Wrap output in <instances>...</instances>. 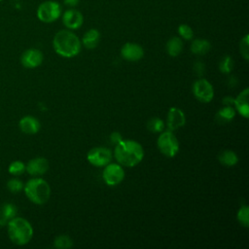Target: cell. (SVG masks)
<instances>
[{
	"label": "cell",
	"mask_w": 249,
	"mask_h": 249,
	"mask_svg": "<svg viewBox=\"0 0 249 249\" xmlns=\"http://www.w3.org/2000/svg\"><path fill=\"white\" fill-rule=\"evenodd\" d=\"M102 179L108 186H117L124 179V170L120 163H108L102 171Z\"/></svg>",
	"instance_id": "52a82bcc"
},
{
	"label": "cell",
	"mask_w": 249,
	"mask_h": 249,
	"mask_svg": "<svg viewBox=\"0 0 249 249\" xmlns=\"http://www.w3.org/2000/svg\"><path fill=\"white\" fill-rule=\"evenodd\" d=\"M114 157L121 165L133 167L142 161L144 150L139 142L131 139H123L115 145Z\"/></svg>",
	"instance_id": "6da1fadb"
},
{
	"label": "cell",
	"mask_w": 249,
	"mask_h": 249,
	"mask_svg": "<svg viewBox=\"0 0 249 249\" xmlns=\"http://www.w3.org/2000/svg\"><path fill=\"white\" fill-rule=\"evenodd\" d=\"M249 89H244L233 100L234 109L245 119L249 117Z\"/></svg>",
	"instance_id": "9a60e30c"
},
{
	"label": "cell",
	"mask_w": 249,
	"mask_h": 249,
	"mask_svg": "<svg viewBox=\"0 0 249 249\" xmlns=\"http://www.w3.org/2000/svg\"><path fill=\"white\" fill-rule=\"evenodd\" d=\"M8 235L16 245L27 244L33 236V228L24 218L14 217L8 223Z\"/></svg>",
	"instance_id": "3957f363"
},
{
	"label": "cell",
	"mask_w": 249,
	"mask_h": 249,
	"mask_svg": "<svg viewBox=\"0 0 249 249\" xmlns=\"http://www.w3.org/2000/svg\"><path fill=\"white\" fill-rule=\"evenodd\" d=\"M84 21L83 15L75 9H70L64 12L62 16V22L68 29H78L82 26Z\"/></svg>",
	"instance_id": "5bb4252c"
},
{
	"label": "cell",
	"mask_w": 249,
	"mask_h": 249,
	"mask_svg": "<svg viewBox=\"0 0 249 249\" xmlns=\"http://www.w3.org/2000/svg\"><path fill=\"white\" fill-rule=\"evenodd\" d=\"M8 171L10 174L15 176L20 175L25 171V164L20 160L12 161L8 167Z\"/></svg>",
	"instance_id": "484cf974"
},
{
	"label": "cell",
	"mask_w": 249,
	"mask_h": 249,
	"mask_svg": "<svg viewBox=\"0 0 249 249\" xmlns=\"http://www.w3.org/2000/svg\"><path fill=\"white\" fill-rule=\"evenodd\" d=\"M211 49V44L206 39H195L191 44V52L194 54L203 55L207 53Z\"/></svg>",
	"instance_id": "ac0fdd59"
},
{
	"label": "cell",
	"mask_w": 249,
	"mask_h": 249,
	"mask_svg": "<svg viewBox=\"0 0 249 249\" xmlns=\"http://www.w3.org/2000/svg\"><path fill=\"white\" fill-rule=\"evenodd\" d=\"M110 140L114 145H116V144H118L119 142H121L123 140V136L119 131H113L110 134Z\"/></svg>",
	"instance_id": "4dcf8cb0"
},
{
	"label": "cell",
	"mask_w": 249,
	"mask_h": 249,
	"mask_svg": "<svg viewBox=\"0 0 249 249\" xmlns=\"http://www.w3.org/2000/svg\"><path fill=\"white\" fill-rule=\"evenodd\" d=\"M9 221L7 220V218L4 216V214L0 211V227L4 226L5 224H7Z\"/></svg>",
	"instance_id": "e575fe53"
},
{
	"label": "cell",
	"mask_w": 249,
	"mask_h": 249,
	"mask_svg": "<svg viewBox=\"0 0 249 249\" xmlns=\"http://www.w3.org/2000/svg\"><path fill=\"white\" fill-rule=\"evenodd\" d=\"M193 93L198 101L208 103L212 101L214 97V89L209 81L204 78H200L194 83Z\"/></svg>",
	"instance_id": "ba28073f"
},
{
	"label": "cell",
	"mask_w": 249,
	"mask_h": 249,
	"mask_svg": "<svg viewBox=\"0 0 249 249\" xmlns=\"http://www.w3.org/2000/svg\"><path fill=\"white\" fill-rule=\"evenodd\" d=\"M100 40V33L97 29H89L83 36L82 44L89 50H92L97 47Z\"/></svg>",
	"instance_id": "e0dca14e"
},
{
	"label": "cell",
	"mask_w": 249,
	"mask_h": 249,
	"mask_svg": "<svg viewBox=\"0 0 249 249\" xmlns=\"http://www.w3.org/2000/svg\"><path fill=\"white\" fill-rule=\"evenodd\" d=\"M234 116H235V109L231 105H225L217 113V117L223 120L224 122L231 121L234 118Z\"/></svg>",
	"instance_id": "7402d4cb"
},
{
	"label": "cell",
	"mask_w": 249,
	"mask_h": 249,
	"mask_svg": "<svg viewBox=\"0 0 249 249\" xmlns=\"http://www.w3.org/2000/svg\"><path fill=\"white\" fill-rule=\"evenodd\" d=\"M194 69H195V71L196 72V74L202 75L203 72H204V64H203L201 61H197V62L195 63Z\"/></svg>",
	"instance_id": "1f68e13d"
},
{
	"label": "cell",
	"mask_w": 249,
	"mask_h": 249,
	"mask_svg": "<svg viewBox=\"0 0 249 249\" xmlns=\"http://www.w3.org/2000/svg\"><path fill=\"white\" fill-rule=\"evenodd\" d=\"M20 130L25 134H36L41 127L40 122L33 116H24L18 123Z\"/></svg>",
	"instance_id": "2e32d148"
},
{
	"label": "cell",
	"mask_w": 249,
	"mask_h": 249,
	"mask_svg": "<svg viewBox=\"0 0 249 249\" xmlns=\"http://www.w3.org/2000/svg\"><path fill=\"white\" fill-rule=\"evenodd\" d=\"M239 52L241 56L245 59H249V36L246 34L239 43Z\"/></svg>",
	"instance_id": "4316f807"
},
{
	"label": "cell",
	"mask_w": 249,
	"mask_h": 249,
	"mask_svg": "<svg viewBox=\"0 0 249 249\" xmlns=\"http://www.w3.org/2000/svg\"><path fill=\"white\" fill-rule=\"evenodd\" d=\"M25 170L32 176H40L49 170V161L47 159L38 157L30 160L25 165Z\"/></svg>",
	"instance_id": "4fadbf2b"
},
{
	"label": "cell",
	"mask_w": 249,
	"mask_h": 249,
	"mask_svg": "<svg viewBox=\"0 0 249 249\" xmlns=\"http://www.w3.org/2000/svg\"><path fill=\"white\" fill-rule=\"evenodd\" d=\"M0 211L4 214V216L7 218L8 221H10L12 218L16 217V214H17V208L14 204H11V203H6L4 204Z\"/></svg>",
	"instance_id": "f1b7e54d"
},
{
	"label": "cell",
	"mask_w": 249,
	"mask_h": 249,
	"mask_svg": "<svg viewBox=\"0 0 249 249\" xmlns=\"http://www.w3.org/2000/svg\"><path fill=\"white\" fill-rule=\"evenodd\" d=\"M157 146L160 152L167 158H174L179 152V141L171 130L160 132L157 140Z\"/></svg>",
	"instance_id": "5b68a950"
},
{
	"label": "cell",
	"mask_w": 249,
	"mask_h": 249,
	"mask_svg": "<svg viewBox=\"0 0 249 249\" xmlns=\"http://www.w3.org/2000/svg\"><path fill=\"white\" fill-rule=\"evenodd\" d=\"M218 160L221 164L231 167L234 166L238 162V156L231 150H225L219 154Z\"/></svg>",
	"instance_id": "ffe728a7"
},
{
	"label": "cell",
	"mask_w": 249,
	"mask_h": 249,
	"mask_svg": "<svg viewBox=\"0 0 249 249\" xmlns=\"http://www.w3.org/2000/svg\"><path fill=\"white\" fill-rule=\"evenodd\" d=\"M80 0H64V4L70 7H75L76 5H78Z\"/></svg>",
	"instance_id": "836d02e7"
},
{
	"label": "cell",
	"mask_w": 249,
	"mask_h": 249,
	"mask_svg": "<svg viewBox=\"0 0 249 249\" xmlns=\"http://www.w3.org/2000/svg\"><path fill=\"white\" fill-rule=\"evenodd\" d=\"M53 246L57 249H68L73 246V240L66 234H60L54 238Z\"/></svg>",
	"instance_id": "44dd1931"
},
{
	"label": "cell",
	"mask_w": 249,
	"mask_h": 249,
	"mask_svg": "<svg viewBox=\"0 0 249 249\" xmlns=\"http://www.w3.org/2000/svg\"><path fill=\"white\" fill-rule=\"evenodd\" d=\"M236 219L242 227L244 228L249 227V207L247 205L244 204L240 206L236 214Z\"/></svg>",
	"instance_id": "cb8c5ba5"
},
{
	"label": "cell",
	"mask_w": 249,
	"mask_h": 249,
	"mask_svg": "<svg viewBox=\"0 0 249 249\" xmlns=\"http://www.w3.org/2000/svg\"><path fill=\"white\" fill-rule=\"evenodd\" d=\"M27 198L38 205L45 204L51 196V187L47 181L42 178H32L23 186Z\"/></svg>",
	"instance_id": "277c9868"
},
{
	"label": "cell",
	"mask_w": 249,
	"mask_h": 249,
	"mask_svg": "<svg viewBox=\"0 0 249 249\" xmlns=\"http://www.w3.org/2000/svg\"><path fill=\"white\" fill-rule=\"evenodd\" d=\"M233 100H234V98L227 96V97H225L223 99V104L224 105H231V106H232L233 105Z\"/></svg>",
	"instance_id": "d6a6232c"
},
{
	"label": "cell",
	"mask_w": 249,
	"mask_h": 249,
	"mask_svg": "<svg viewBox=\"0 0 249 249\" xmlns=\"http://www.w3.org/2000/svg\"><path fill=\"white\" fill-rule=\"evenodd\" d=\"M164 122L160 119V118H158V117H154V118H151L148 123H147V128L148 130H150L151 132H161L163 131L164 129Z\"/></svg>",
	"instance_id": "603a6c76"
},
{
	"label": "cell",
	"mask_w": 249,
	"mask_h": 249,
	"mask_svg": "<svg viewBox=\"0 0 249 249\" xmlns=\"http://www.w3.org/2000/svg\"><path fill=\"white\" fill-rule=\"evenodd\" d=\"M61 15V7L58 2L48 0L41 3L37 9V18L42 22L51 23L55 21Z\"/></svg>",
	"instance_id": "8992f818"
},
{
	"label": "cell",
	"mask_w": 249,
	"mask_h": 249,
	"mask_svg": "<svg viewBox=\"0 0 249 249\" xmlns=\"http://www.w3.org/2000/svg\"><path fill=\"white\" fill-rule=\"evenodd\" d=\"M182 50H183V41L181 38L174 36L167 41L166 52L170 56L175 57V56L179 55L181 53Z\"/></svg>",
	"instance_id": "d6986e66"
},
{
	"label": "cell",
	"mask_w": 249,
	"mask_h": 249,
	"mask_svg": "<svg viewBox=\"0 0 249 249\" xmlns=\"http://www.w3.org/2000/svg\"><path fill=\"white\" fill-rule=\"evenodd\" d=\"M1 1H3V0H0V2H1Z\"/></svg>",
	"instance_id": "d590c367"
},
{
	"label": "cell",
	"mask_w": 249,
	"mask_h": 249,
	"mask_svg": "<svg viewBox=\"0 0 249 249\" xmlns=\"http://www.w3.org/2000/svg\"><path fill=\"white\" fill-rule=\"evenodd\" d=\"M178 33L185 40H191L194 37V31H193L192 27L185 23L180 24L178 26Z\"/></svg>",
	"instance_id": "83f0119b"
},
{
	"label": "cell",
	"mask_w": 249,
	"mask_h": 249,
	"mask_svg": "<svg viewBox=\"0 0 249 249\" xmlns=\"http://www.w3.org/2000/svg\"><path fill=\"white\" fill-rule=\"evenodd\" d=\"M112 152L106 147H94L87 154L88 161L96 167H103L112 160Z\"/></svg>",
	"instance_id": "9c48e42d"
},
{
	"label": "cell",
	"mask_w": 249,
	"mask_h": 249,
	"mask_svg": "<svg viewBox=\"0 0 249 249\" xmlns=\"http://www.w3.org/2000/svg\"><path fill=\"white\" fill-rule=\"evenodd\" d=\"M233 68V60L230 55H225L220 63H219V70L223 73V74H229L231 72Z\"/></svg>",
	"instance_id": "d4e9b609"
},
{
	"label": "cell",
	"mask_w": 249,
	"mask_h": 249,
	"mask_svg": "<svg viewBox=\"0 0 249 249\" xmlns=\"http://www.w3.org/2000/svg\"><path fill=\"white\" fill-rule=\"evenodd\" d=\"M54 52L66 58H71L79 54L82 43L79 37L70 30H59L53 39Z\"/></svg>",
	"instance_id": "7a4b0ae2"
},
{
	"label": "cell",
	"mask_w": 249,
	"mask_h": 249,
	"mask_svg": "<svg viewBox=\"0 0 249 249\" xmlns=\"http://www.w3.org/2000/svg\"><path fill=\"white\" fill-rule=\"evenodd\" d=\"M186 124V116L184 112L178 108V107H170L167 112L166 117V125L168 130H175L182 126H184Z\"/></svg>",
	"instance_id": "30bf717a"
},
{
	"label": "cell",
	"mask_w": 249,
	"mask_h": 249,
	"mask_svg": "<svg viewBox=\"0 0 249 249\" xmlns=\"http://www.w3.org/2000/svg\"><path fill=\"white\" fill-rule=\"evenodd\" d=\"M7 188L11 193H18L23 189V184L19 179L13 178L7 182Z\"/></svg>",
	"instance_id": "f546056e"
},
{
	"label": "cell",
	"mask_w": 249,
	"mask_h": 249,
	"mask_svg": "<svg viewBox=\"0 0 249 249\" xmlns=\"http://www.w3.org/2000/svg\"><path fill=\"white\" fill-rule=\"evenodd\" d=\"M43 53L38 49H28L24 51L20 57L21 64L26 68H36L43 62Z\"/></svg>",
	"instance_id": "8fae6325"
},
{
	"label": "cell",
	"mask_w": 249,
	"mask_h": 249,
	"mask_svg": "<svg viewBox=\"0 0 249 249\" xmlns=\"http://www.w3.org/2000/svg\"><path fill=\"white\" fill-rule=\"evenodd\" d=\"M121 55L127 61H138L144 56V50L137 43L127 42L122 47Z\"/></svg>",
	"instance_id": "7c38bea8"
}]
</instances>
